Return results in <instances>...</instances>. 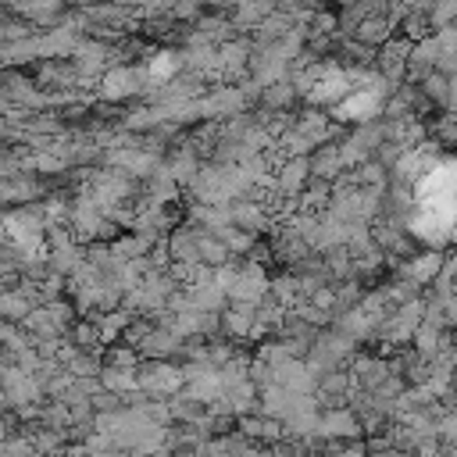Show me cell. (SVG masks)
Masks as SVG:
<instances>
[{
	"mask_svg": "<svg viewBox=\"0 0 457 457\" xmlns=\"http://www.w3.org/2000/svg\"><path fill=\"white\" fill-rule=\"evenodd\" d=\"M293 129H296L307 143H328V139H332V125H328V118H325V114H314V111L300 114V118L293 121Z\"/></svg>",
	"mask_w": 457,
	"mask_h": 457,
	"instance_id": "cell-8",
	"label": "cell"
},
{
	"mask_svg": "<svg viewBox=\"0 0 457 457\" xmlns=\"http://www.w3.org/2000/svg\"><path fill=\"white\" fill-rule=\"evenodd\" d=\"M143 86V68L132 71V68H107L100 75V96L104 100H125L132 93H139Z\"/></svg>",
	"mask_w": 457,
	"mask_h": 457,
	"instance_id": "cell-2",
	"label": "cell"
},
{
	"mask_svg": "<svg viewBox=\"0 0 457 457\" xmlns=\"http://www.w3.org/2000/svg\"><path fill=\"white\" fill-rule=\"evenodd\" d=\"M293 82L289 79H278V82H268V86H261V100H264V107H286L289 100H293Z\"/></svg>",
	"mask_w": 457,
	"mask_h": 457,
	"instance_id": "cell-12",
	"label": "cell"
},
{
	"mask_svg": "<svg viewBox=\"0 0 457 457\" xmlns=\"http://www.w3.org/2000/svg\"><path fill=\"white\" fill-rule=\"evenodd\" d=\"M228 221L246 228V232H261L268 225V214H264V207L257 200H239V204L228 207Z\"/></svg>",
	"mask_w": 457,
	"mask_h": 457,
	"instance_id": "cell-4",
	"label": "cell"
},
{
	"mask_svg": "<svg viewBox=\"0 0 457 457\" xmlns=\"http://www.w3.org/2000/svg\"><path fill=\"white\" fill-rule=\"evenodd\" d=\"M318 432H325V436H357L361 432V421L346 411H328V414H321L318 418Z\"/></svg>",
	"mask_w": 457,
	"mask_h": 457,
	"instance_id": "cell-9",
	"label": "cell"
},
{
	"mask_svg": "<svg viewBox=\"0 0 457 457\" xmlns=\"http://www.w3.org/2000/svg\"><path fill=\"white\" fill-rule=\"evenodd\" d=\"M311 179H336L339 171H343V164H346V157H343V146H336V143H325L321 150H314L311 157Z\"/></svg>",
	"mask_w": 457,
	"mask_h": 457,
	"instance_id": "cell-3",
	"label": "cell"
},
{
	"mask_svg": "<svg viewBox=\"0 0 457 457\" xmlns=\"http://www.w3.org/2000/svg\"><path fill=\"white\" fill-rule=\"evenodd\" d=\"M218 64H221L225 75H239V71H246V68H250V43H243V39L225 43V46L218 50Z\"/></svg>",
	"mask_w": 457,
	"mask_h": 457,
	"instance_id": "cell-6",
	"label": "cell"
},
{
	"mask_svg": "<svg viewBox=\"0 0 457 457\" xmlns=\"http://www.w3.org/2000/svg\"><path fill=\"white\" fill-rule=\"evenodd\" d=\"M186 61L179 57V54H171V50H161L157 57H150L146 61V68H143V79L146 82H171V75L182 68Z\"/></svg>",
	"mask_w": 457,
	"mask_h": 457,
	"instance_id": "cell-7",
	"label": "cell"
},
{
	"mask_svg": "<svg viewBox=\"0 0 457 457\" xmlns=\"http://www.w3.org/2000/svg\"><path fill=\"white\" fill-rule=\"evenodd\" d=\"M443 271V257L439 253H418V257H407V278L411 282H428Z\"/></svg>",
	"mask_w": 457,
	"mask_h": 457,
	"instance_id": "cell-10",
	"label": "cell"
},
{
	"mask_svg": "<svg viewBox=\"0 0 457 457\" xmlns=\"http://www.w3.org/2000/svg\"><path fill=\"white\" fill-rule=\"evenodd\" d=\"M350 375H353V382H357L361 389H378V386L389 378V364H386L382 357H361Z\"/></svg>",
	"mask_w": 457,
	"mask_h": 457,
	"instance_id": "cell-5",
	"label": "cell"
},
{
	"mask_svg": "<svg viewBox=\"0 0 457 457\" xmlns=\"http://www.w3.org/2000/svg\"><path fill=\"white\" fill-rule=\"evenodd\" d=\"M382 96L386 93H378V89H357V93H346L339 104H332V114H336V121H371V118H378L382 114Z\"/></svg>",
	"mask_w": 457,
	"mask_h": 457,
	"instance_id": "cell-1",
	"label": "cell"
},
{
	"mask_svg": "<svg viewBox=\"0 0 457 457\" xmlns=\"http://www.w3.org/2000/svg\"><path fill=\"white\" fill-rule=\"evenodd\" d=\"M357 39L361 43H386L389 39V21L382 14H364L357 25Z\"/></svg>",
	"mask_w": 457,
	"mask_h": 457,
	"instance_id": "cell-11",
	"label": "cell"
}]
</instances>
